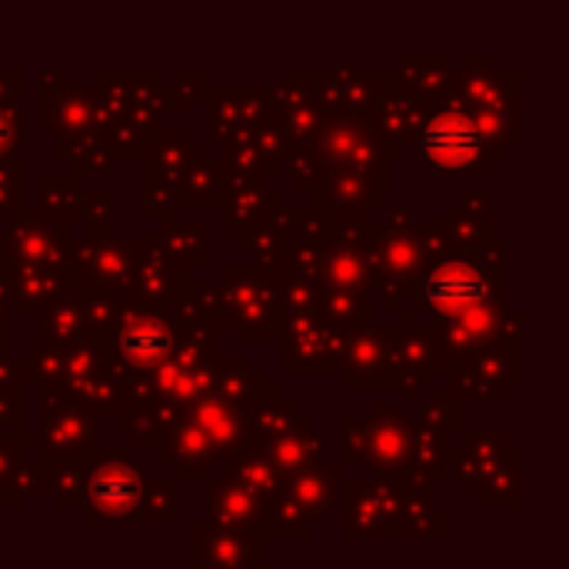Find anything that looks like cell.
Returning a JSON list of instances; mask_svg holds the SVG:
<instances>
[{"label": "cell", "mask_w": 569, "mask_h": 569, "mask_svg": "<svg viewBox=\"0 0 569 569\" xmlns=\"http://www.w3.org/2000/svg\"><path fill=\"white\" fill-rule=\"evenodd\" d=\"M483 147V127L463 110L437 113L420 137V157L440 173H463L477 167Z\"/></svg>", "instance_id": "obj_1"}, {"label": "cell", "mask_w": 569, "mask_h": 569, "mask_svg": "<svg viewBox=\"0 0 569 569\" xmlns=\"http://www.w3.org/2000/svg\"><path fill=\"white\" fill-rule=\"evenodd\" d=\"M487 293V283L483 277L467 267V263H447L433 273L430 287H427V300L447 313V317H460V313H470Z\"/></svg>", "instance_id": "obj_2"}, {"label": "cell", "mask_w": 569, "mask_h": 569, "mask_svg": "<svg viewBox=\"0 0 569 569\" xmlns=\"http://www.w3.org/2000/svg\"><path fill=\"white\" fill-rule=\"evenodd\" d=\"M90 497H93V507H97V510H103V513H123V510H130V507L137 503V497H140L137 477H133L127 467H120V470L103 467V470L93 477V483H90Z\"/></svg>", "instance_id": "obj_3"}, {"label": "cell", "mask_w": 569, "mask_h": 569, "mask_svg": "<svg viewBox=\"0 0 569 569\" xmlns=\"http://www.w3.org/2000/svg\"><path fill=\"white\" fill-rule=\"evenodd\" d=\"M123 353H127V360L130 363H137V367H150V363H157L160 357H163V350H167V327H160V323H133V327H127V333H123Z\"/></svg>", "instance_id": "obj_4"}]
</instances>
